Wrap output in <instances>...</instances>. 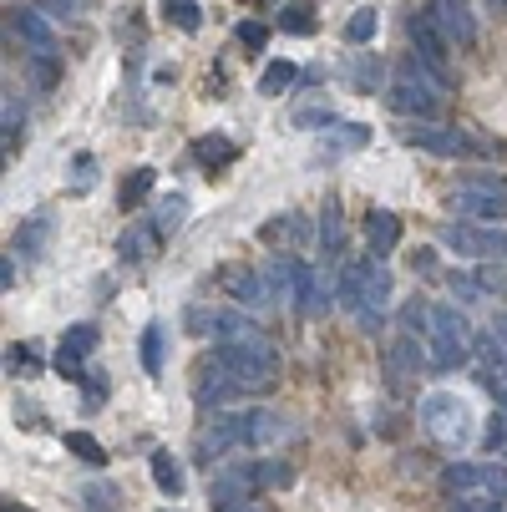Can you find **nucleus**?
Here are the masks:
<instances>
[{"instance_id":"1","label":"nucleus","mask_w":507,"mask_h":512,"mask_svg":"<svg viewBox=\"0 0 507 512\" xmlns=\"http://www.w3.org/2000/svg\"><path fill=\"white\" fill-rule=\"evenodd\" d=\"M208 360L219 371H229L234 391H244V396H269L279 386V355L269 340H219Z\"/></svg>"},{"instance_id":"2","label":"nucleus","mask_w":507,"mask_h":512,"mask_svg":"<svg viewBox=\"0 0 507 512\" xmlns=\"http://www.w3.org/2000/svg\"><path fill=\"white\" fill-rule=\"evenodd\" d=\"M472 325L452 310V305H431V320H426V350H431V371H457L472 355Z\"/></svg>"},{"instance_id":"3","label":"nucleus","mask_w":507,"mask_h":512,"mask_svg":"<svg viewBox=\"0 0 507 512\" xmlns=\"http://www.w3.org/2000/svg\"><path fill=\"white\" fill-rule=\"evenodd\" d=\"M386 102H391V112H401L406 122H431L437 117V107H442V87L421 71V61L411 56V61H401V71L391 77V87H386Z\"/></svg>"},{"instance_id":"4","label":"nucleus","mask_w":507,"mask_h":512,"mask_svg":"<svg viewBox=\"0 0 507 512\" xmlns=\"http://www.w3.org/2000/svg\"><path fill=\"white\" fill-rule=\"evenodd\" d=\"M421 426L431 431V442H442L447 452L472 447V406L452 391H437L421 401Z\"/></svg>"},{"instance_id":"5","label":"nucleus","mask_w":507,"mask_h":512,"mask_svg":"<svg viewBox=\"0 0 507 512\" xmlns=\"http://www.w3.org/2000/svg\"><path fill=\"white\" fill-rule=\"evenodd\" d=\"M406 31H411V46H416V61H421V71H426V77H431V82H437V87L447 92V87H452V71H447L452 41L437 31V21H431L426 11H421V16H416Z\"/></svg>"},{"instance_id":"6","label":"nucleus","mask_w":507,"mask_h":512,"mask_svg":"<svg viewBox=\"0 0 507 512\" xmlns=\"http://www.w3.org/2000/svg\"><path fill=\"white\" fill-rule=\"evenodd\" d=\"M396 137L406 142V148H416V153H431V158H467V153H477L472 142L462 137V132H452V127H437V122H401L396 127Z\"/></svg>"},{"instance_id":"7","label":"nucleus","mask_w":507,"mask_h":512,"mask_svg":"<svg viewBox=\"0 0 507 512\" xmlns=\"http://www.w3.org/2000/svg\"><path fill=\"white\" fill-rule=\"evenodd\" d=\"M442 244L457 249L462 259H497L507 264V229H477V224H447Z\"/></svg>"},{"instance_id":"8","label":"nucleus","mask_w":507,"mask_h":512,"mask_svg":"<svg viewBox=\"0 0 507 512\" xmlns=\"http://www.w3.org/2000/svg\"><path fill=\"white\" fill-rule=\"evenodd\" d=\"M188 330L193 335H213V340H264V330L244 310H193Z\"/></svg>"},{"instance_id":"9","label":"nucleus","mask_w":507,"mask_h":512,"mask_svg":"<svg viewBox=\"0 0 507 512\" xmlns=\"http://www.w3.org/2000/svg\"><path fill=\"white\" fill-rule=\"evenodd\" d=\"M224 289H229V300H234L239 310H274V305H279L269 274H264V269H254V264L229 269V274H224Z\"/></svg>"},{"instance_id":"10","label":"nucleus","mask_w":507,"mask_h":512,"mask_svg":"<svg viewBox=\"0 0 507 512\" xmlns=\"http://www.w3.org/2000/svg\"><path fill=\"white\" fill-rule=\"evenodd\" d=\"M426 365H431V350H421V335L401 330V335L391 340V350H386V376H391V386L416 381V376L426 371Z\"/></svg>"},{"instance_id":"11","label":"nucleus","mask_w":507,"mask_h":512,"mask_svg":"<svg viewBox=\"0 0 507 512\" xmlns=\"http://www.w3.org/2000/svg\"><path fill=\"white\" fill-rule=\"evenodd\" d=\"M254 477L244 472V467H224V472H213L208 477V502L219 507V512H239V507H249L254 502Z\"/></svg>"},{"instance_id":"12","label":"nucleus","mask_w":507,"mask_h":512,"mask_svg":"<svg viewBox=\"0 0 507 512\" xmlns=\"http://www.w3.org/2000/svg\"><path fill=\"white\" fill-rule=\"evenodd\" d=\"M426 16L437 21V31H442L452 46H472V41H477V16H472L467 0H431Z\"/></svg>"},{"instance_id":"13","label":"nucleus","mask_w":507,"mask_h":512,"mask_svg":"<svg viewBox=\"0 0 507 512\" xmlns=\"http://www.w3.org/2000/svg\"><path fill=\"white\" fill-rule=\"evenodd\" d=\"M391 305V269L381 264V259H366V279H360V325L366 330H376V320H381V310Z\"/></svg>"},{"instance_id":"14","label":"nucleus","mask_w":507,"mask_h":512,"mask_svg":"<svg viewBox=\"0 0 507 512\" xmlns=\"http://www.w3.org/2000/svg\"><path fill=\"white\" fill-rule=\"evenodd\" d=\"M92 350H97V325H71V330L61 335L51 365H56L66 381H87V376H82V355H92Z\"/></svg>"},{"instance_id":"15","label":"nucleus","mask_w":507,"mask_h":512,"mask_svg":"<svg viewBox=\"0 0 507 512\" xmlns=\"http://www.w3.org/2000/svg\"><path fill=\"white\" fill-rule=\"evenodd\" d=\"M6 21H11V31L31 46V56H56V31H51V21H46L41 11H31V6H11Z\"/></svg>"},{"instance_id":"16","label":"nucleus","mask_w":507,"mask_h":512,"mask_svg":"<svg viewBox=\"0 0 507 512\" xmlns=\"http://www.w3.org/2000/svg\"><path fill=\"white\" fill-rule=\"evenodd\" d=\"M447 208H452L457 218H477V224H497V218H507V198L477 193V188H452V193H447Z\"/></svg>"},{"instance_id":"17","label":"nucleus","mask_w":507,"mask_h":512,"mask_svg":"<svg viewBox=\"0 0 507 512\" xmlns=\"http://www.w3.org/2000/svg\"><path fill=\"white\" fill-rule=\"evenodd\" d=\"M234 447H244L239 442V426H234V416H213L203 431H198V442H193V452L213 467V462H219V457H229Z\"/></svg>"},{"instance_id":"18","label":"nucleus","mask_w":507,"mask_h":512,"mask_svg":"<svg viewBox=\"0 0 507 512\" xmlns=\"http://www.w3.org/2000/svg\"><path fill=\"white\" fill-rule=\"evenodd\" d=\"M259 239L269 249H289V254H295L300 244H310V218L305 213H274L269 224L259 229Z\"/></svg>"},{"instance_id":"19","label":"nucleus","mask_w":507,"mask_h":512,"mask_svg":"<svg viewBox=\"0 0 507 512\" xmlns=\"http://www.w3.org/2000/svg\"><path fill=\"white\" fill-rule=\"evenodd\" d=\"M264 274H269L274 295H279V305H284V300H300V289L310 284V274H315V269H310L305 259H295V254H284V259H274Z\"/></svg>"},{"instance_id":"20","label":"nucleus","mask_w":507,"mask_h":512,"mask_svg":"<svg viewBox=\"0 0 507 512\" xmlns=\"http://www.w3.org/2000/svg\"><path fill=\"white\" fill-rule=\"evenodd\" d=\"M51 234H56V213H51V208L31 213L26 224L16 229V254H21V259H36V254L51 244Z\"/></svg>"},{"instance_id":"21","label":"nucleus","mask_w":507,"mask_h":512,"mask_svg":"<svg viewBox=\"0 0 507 512\" xmlns=\"http://www.w3.org/2000/svg\"><path fill=\"white\" fill-rule=\"evenodd\" d=\"M366 239H371V254H376V259L391 254V249L401 244V218H396L391 208H371V213H366Z\"/></svg>"},{"instance_id":"22","label":"nucleus","mask_w":507,"mask_h":512,"mask_svg":"<svg viewBox=\"0 0 507 512\" xmlns=\"http://www.w3.org/2000/svg\"><path fill=\"white\" fill-rule=\"evenodd\" d=\"M148 467H153V482H158V492L178 502V497H183V487H188V477H183V462H178L173 452H153V462H148Z\"/></svg>"},{"instance_id":"23","label":"nucleus","mask_w":507,"mask_h":512,"mask_svg":"<svg viewBox=\"0 0 507 512\" xmlns=\"http://www.w3.org/2000/svg\"><path fill=\"white\" fill-rule=\"evenodd\" d=\"M183 218H188V198L183 193L158 198V208H153V239H168L173 229H183Z\"/></svg>"},{"instance_id":"24","label":"nucleus","mask_w":507,"mask_h":512,"mask_svg":"<svg viewBox=\"0 0 507 512\" xmlns=\"http://www.w3.org/2000/svg\"><path fill=\"white\" fill-rule=\"evenodd\" d=\"M193 158L203 163V168H229L234 158H239V148L224 137V132H208V137H198V148H193Z\"/></svg>"},{"instance_id":"25","label":"nucleus","mask_w":507,"mask_h":512,"mask_svg":"<svg viewBox=\"0 0 507 512\" xmlns=\"http://www.w3.org/2000/svg\"><path fill=\"white\" fill-rule=\"evenodd\" d=\"M325 132H330L325 137V153H360L371 142V127H360V122H335Z\"/></svg>"},{"instance_id":"26","label":"nucleus","mask_w":507,"mask_h":512,"mask_svg":"<svg viewBox=\"0 0 507 512\" xmlns=\"http://www.w3.org/2000/svg\"><path fill=\"white\" fill-rule=\"evenodd\" d=\"M360 279H366V259L340 269V279H335V305L340 310H360Z\"/></svg>"},{"instance_id":"27","label":"nucleus","mask_w":507,"mask_h":512,"mask_svg":"<svg viewBox=\"0 0 507 512\" xmlns=\"http://www.w3.org/2000/svg\"><path fill=\"white\" fill-rule=\"evenodd\" d=\"M300 82V66L295 61H269L264 66V77H259V97H279Z\"/></svg>"},{"instance_id":"28","label":"nucleus","mask_w":507,"mask_h":512,"mask_svg":"<svg viewBox=\"0 0 507 512\" xmlns=\"http://www.w3.org/2000/svg\"><path fill=\"white\" fill-rule=\"evenodd\" d=\"M330 300H335V284L325 279V274H310V284L300 289V315H325L330 310Z\"/></svg>"},{"instance_id":"29","label":"nucleus","mask_w":507,"mask_h":512,"mask_svg":"<svg viewBox=\"0 0 507 512\" xmlns=\"http://www.w3.org/2000/svg\"><path fill=\"white\" fill-rule=\"evenodd\" d=\"M376 31H381L376 6H360V11L345 21V41H350V46H371V41H376Z\"/></svg>"},{"instance_id":"30","label":"nucleus","mask_w":507,"mask_h":512,"mask_svg":"<svg viewBox=\"0 0 507 512\" xmlns=\"http://www.w3.org/2000/svg\"><path fill=\"white\" fill-rule=\"evenodd\" d=\"M142 371L148 376H163V325H142Z\"/></svg>"},{"instance_id":"31","label":"nucleus","mask_w":507,"mask_h":512,"mask_svg":"<svg viewBox=\"0 0 507 512\" xmlns=\"http://www.w3.org/2000/svg\"><path fill=\"white\" fill-rule=\"evenodd\" d=\"M320 218H325V224H320V239H325V249H330V254H340V249H345V213H340V203L330 198Z\"/></svg>"},{"instance_id":"32","label":"nucleus","mask_w":507,"mask_h":512,"mask_svg":"<svg viewBox=\"0 0 507 512\" xmlns=\"http://www.w3.org/2000/svg\"><path fill=\"white\" fill-rule=\"evenodd\" d=\"M279 31H289V36H315L320 31V21H315V11L305 6H284V16H279Z\"/></svg>"},{"instance_id":"33","label":"nucleus","mask_w":507,"mask_h":512,"mask_svg":"<svg viewBox=\"0 0 507 512\" xmlns=\"http://www.w3.org/2000/svg\"><path fill=\"white\" fill-rule=\"evenodd\" d=\"M66 452H71V457H82L87 467H102V462H107L102 442H97V436H87V431H66Z\"/></svg>"},{"instance_id":"34","label":"nucleus","mask_w":507,"mask_h":512,"mask_svg":"<svg viewBox=\"0 0 507 512\" xmlns=\"http://www.w3.org/2000/svg\"><path fill=\"white\" fill-rule=\"evenodd\" d=\"M244 472L254 477V487H284L289 477H295V472H289V462H244Z\"/></svg>"},{"instance_id":"35","label":"nucleus","mask_w":507,"mask_h":512,"mask_svg":"<svg viewBox=\"0 0 507 512\" xmlns=\"http://www.w3.org/2000/svg\"><path fill=\"white\" fill-rule=\"evenodd\" d=\"M163 11H168V21L178 26V31H198L203 26V11H198V0H163Z\"/></svg>"},{"instance_id":"36","label":"nucleus","mask_w":507,"mask_h":512,"mask_svg":"<svg viewBox=\"0 0 507 512\" xmlns=\"http://www.w3.org/2000/svg\"><path fill=\"white\" fill-rule=\"evenodd\" d=\"M153 168H137V173H127V183H122V208H137L142 198H148L153 193Z\"/></svg>"},{"instance_id":"37","label":"nucleus","mask_w":507,"mask_h":512,"mask_svg":"<svg viewBox=\"0 0 507 512\" xmlns=\"http://www.w3.org/2000/svg\"><path fill=\"white\" fill-rule=\"evenodd\" d=\"M340 117H335V107H325V102H310V107H295V127H335Z\"/></svg>"},{"instance_id":"38","label":"nucleus","mask_w":507,"mask_h":512,"mask_svg":"<svg viewBox=\"0 0 507 512\" xmlns=\"http://www.w3.org/2000/svg\"><path fill=\"white\" fill-rule=\"evenodd\" d=\"M447 284H452V295H462L467 305L487 300V289H482V279H477V274H457V269H452V274H447Z\"/></svg>"},{"instance_id":"39","label":"nucleus","mask_w":507,"mask_h":512,"mask_svg":"<svg viewBox=\"0 0 507 512\" xmlns=\"http://www.w3.org/2000/svg\"><path fill=\"white\" fill-rule=\"evenodd\" d=\"M92 183H97V158H92V153H77V158H71V188L82 193V188H92Z\"/></svg>"},{"instance_id":"40","label":"nucleus","mask_w":507,"mask_h":512,"mask_svg":"<svg viewBox=\"0 0 507 512\" xmlns=\"http://www.w3.org/2000/svg\"><path fill=\"white\" fill-rule=\"evenodd\" d=\"M482 447H487V452H502V447H507V411H502V406L487 416V436H482Z\"/></svg>"},{"instance_id":"41","label":"nucleus","mask_w":507,"mask_h":512,"mask_svg":"<svg viewBox=\"0 0 507 512\" xmlns=\"http://www.w3.org/2000/svg\"><path fill=\"white\" fill-rule=\"evenodd\" d=\"M239 46L264 51V46H269V26H264V21H244V26H239Z\"/></svg>"},{"instance_id":"42","label":"nucleus","mask_w":507,"mask_h":512,"mask_svg":"<svg viewBox=\"0 0 507 512\" xmlns=\"http://www.w3.org/2000/svg\"><path fill=\"white\" fill-rule=\"evenodd\" d=\"M482 487H487V492L507 507V467H492V462H487V467H482Z\"/></svg>"},{"instance_id":"43","label":"nucleus","mask_w":507,"mask_h":512,"mask_svg":"<svg viewBox=\"0 0 507 512\" xmlns=\"http://www.w3.org/2000/svg\"><path fill=\"white\" fill-rule=\"evenodd\" d=\"M462 188H477V193H497V198H507V178H497V173H472Z\"/></svg>"},{"instance_id":"44","label":"nucleus","mask_w":507,"mask_h":512,"mask_svg":"<svg viewBox=\"0 0 507 512\" xmlns=\"http://www.w3.org/2000/svg\"><path fill=\"white\" fill-rule=\"evenodd\" d=\"M46 11L61 16V21H82L87 16V0H46Z\"/></svg>"},{"instance_id":"45","label":"nucleus","mask_w":507,"mask_h":512,"mask_svg":"<svg viewBox=\"0 0 507 512\" xmlns=\"http://www.w3.org/2000/svg\"><path fill=\"white\" fill-rule=\"evenodd\" d=\"M117 254H122V259H142V254H148V239H142V234H132V229H127V234L117 239Z\"/></svg>"},{"instance_id":"46","label":"nucleus","mask_w":507,"mask_h":512,"mask_svg":"<svg viewBox=\"0 0 507 512\" xmlns=\"http://www.w3.org/2000/svg\"><path fill=\"white\" fill-rule=\"evenodd\" d=\"M350 82H355L360 92H376V82H381V61H376V66H355V71H350Z\"/></svg>"},{"instance_id":"47","label":"nucleus","mask_w":507,"mask_h":512,"mask_svg":"<svg viewBox=\"0 0 507 512\" xmlns=\"http://www.w3.org/2000/svg\"><path fill=\"white\" fill-rule=\"evenodd\" d=\"M411 269H416L421 279H437V274H442V269H437V254H431V249H416V254H411Z\"/></svg>"},{"instance_id":"48","label":"nucleus","mask_w":507,"mask_h":512,"mask_svg":"<svg viewBox=\"0 0 507 512\" xmlns=\"http://www.w3.org/2000/svg\"><path fill=\"white\" fill-rule=\"evenodd\" d=\"M477 279H482V289H487V295H507V279H502L497 269H487V264H482V269H477Z\"/></svg>"},{"instance_id":"49","label":"nucleus","mask_w":507,"mask_h":512,"mask_svg":"<svg viewBox=\"0 0 507 512\" xmlns=\"http://www.w3.org/2000/svg\"><path fill=\"white\" fill-rule=\"evenodd\" d=\"M82 396L87 401H107V376H87L82 381Z\"/></svg>"},{"instance_id":"50","label":"nucleus","mask_w":507,"mask_h":512,"mask_svg":"<svg viewBox=\"0 0 507 512\" xmlns=\"http://www.w3.org/2000/svg\"><path fill=\"white\" fill-rule=\"evenodd\" d=\"M16 284V264H11V254L6 259H0V289H11Z\"/></svg>"},{"instance_id":"51","label":"nucleus","mask_w":507,"mask_h":512,"mask_svg":"<svg viewBox=\"0 0 507 512\" xmlns=\"http://www.w3.org/2000/svg\"><path fill=\"white\" fill-rule=\"evenodd\" d=\"M239 512H269V507H254V502H249V507H239Z\"/></svg>"},{"instance_id":"52","label":"nucleus","mask_w":507,"mask_h":512,"mask_svg":"<svg viewBox=\"0 0 507 512\" xmlns=\"http://www.w3.org/2000/svg\"><path fill=\"white\" fill-rule=\"evenodd\" d=\"M492 6H497V11H502V16H507V0H492Z\"/></svg>"}]
</instances>
